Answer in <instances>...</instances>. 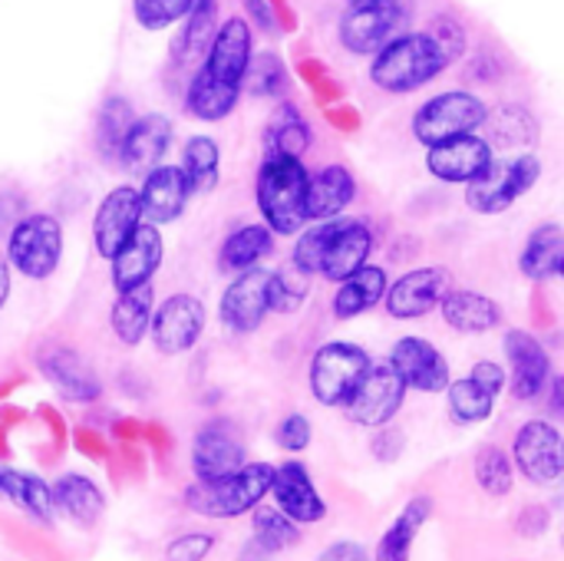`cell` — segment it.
<instances>
[{
  "mask_svg": "<svg viewBox=\"0 0 564 561\" xmlns=\"http://www.w3.org/2000/svg\"><path fill=\"white\" fill-rule=\"evenodd\" d=\"M307 169L294 155L264 152V162L258 169L254 182V202L261 212V225L271 228V235H297L307 222L304 198H307Z\"/></svg>",
  "mask_w": 564,
  "mask_h": 561,
  "instance_id": "cell-1",
  "label": "cell"
},
{
  "mask_svg": "<svg viewBox=\"0 0 564 561\" xmlns=\"http://www.w3.org/2000/svg\"><path fill=\"white\" fill-rule=\"evenodd\" d=\"M446 66H449V60H446L443 46L426 30L400 33L373 53L370 79L383 93L403 96V93H416L426 83H433Z\"/></svg>",
  "mask_w": 564,
  "mask_h": 561,
  "instance_id": "cell-2",
  "label": "cell"
},
{
  "mask_svg": "<svg viewBox=\"0 0 564 561\" xmlns=\"http://www.w3.org/2000/svg\"><path fill=\"white\" fill-rule=\"evenodd\" d=\"M271 479H274L271 463H245L221 479L188 486L185 506L205 519H238L254 506H261V499L271 493Z\"/></svg>",
  "mask_w": 564,
  "mask_h": 561,
  "instance_id": "cell-3",
  "label": "cell"
},
{
  "mask_svg": "<svg viewBox=\"0 0 564 561\" xmlns=\"http://www.w3.org/2000/svg\"><path fill=\"white\" fill-rule=\"evenodd\" d=\"M3 258L17 274H23L30 281L53 278L63 261V225L46 212L23 215L7 235Z\"/></svg>",
  "mask_w": 564,
  "mask_h": 561,
  "instance_id": "cell-4",
  "label": "cell"
},
{
  "mask_svg": "<svg viewBox=\"0 0 564 561\" xmlns=\"http://www.w3.org/2000/svg\"><path fill=\"white\" fill-rule=\"evenodd\" d=\"M539 179H542V162L532 152H519L516 159L512 155L492 159L479 179L466 182V205L479 215H502L525 192H532Z\"/></svg>",
  "mask_w": 564,
  "mask_h": 561,
  "instance_id": "cell-5",
  "label": "cell"
},
{
  "mask_svg": "<svg viewBox=\"0 0 564 561\" xmlns=\"http://www.w3.org/2000/svg\"><path fill=\"white\" fill-rule=\"evenodd\" d=\"M370 354L350 341H330L311 357V393L321 407H344L370 367Z\"/></svg>",
  "mask_w": 564,
  "mask_h": 561,
  "instance_id": "cell-6",
  "label": "cell"
},
{
  "mask_svg": "<svg viewBox=\"0 0 564 561\" xmlns=\"http://www.w3.org/2000/svg\"><path fill=\"white\" fill-rule=\"evenodd\" d=\"M486 112H489V106L476 93L449 89V93H440V96L426 99L413 112V136H416V142H423L430 149V145L443 142V139L482 129Z\"/></svg>",
  "mask_w": 564,
  "mask_h": 561,
  "instance_id": "cell-7",
  "label": "cell"
},
{
  "mask_svg": "<svg viewBox=\"0 0 564 561\" xmlns=\"http://www.w3.org/2000/svg\"><path fill=\"white\" fill-rule=\"evenodd\" d=\"M406 17V0H370V3H347L337 36L347 53L373 56L387 40H393L397 26Z\"/></svg>",
  "mask_w": 564,
  "mask_h": 561,
  "instance_id": "cell-8",
  "label": "cell"
},
{
  "mask_svg": "<svg viewBox=\"0 0 564 561\" xmlns=\"http://www.w3.org/2000/svg\"><path fill=\"white\" fill-rule=\"evenodd\" d=\"M403 400H406V384L383 360V364H370L367 367L364 380L357 384V390L350 393V400L344 403V410H347V417L357 427L380 430V427H387L400 413Z\"/></svg>",
  "mask_w": 564,
  "mask_h": 561,
  "instance_id": "cell-9",
  "label": "cell"
},
{
  "mask_svg": "<svg viewBox=\"0 0 564 561\" xmlns=\"http://www.w3.org/2000/svg\"><path fill=\"white\" fill-rule=\"evenodd\" d=\"M205 321H208V311H205V304L195 294H172V298H165L152 311V321H149V334H152L155 350L165 354V357L188 354L202 341Z\"/></svg>",
  "mask_w": 564,
  "mask_h": 561,
  "instance_id": "cell-10",
  "label": "cell"
},
{
  "mask_svg": "<svg viewBox=\"0 0 564 561\" xmlns=\"http://www.w3.org/2000/svg\"><path fill=\"white\" fill-rule=\"evenodd\" d=\"M271 314V271L248 268L235 274L218 301V317L235 334H254Z\"/></svg>",
  "mask_w": 564,
  "mask_h": 561,
  "instance_id": "cell-11",
  "label": "cell"
},
{
  "mask_svg": "<svg viewBox=\"0 0 564 561\" xmlns=\"http://www.w3.org/2000/svg\"><path fill=\"white\" fill-rule=\"evenodd\" d=\"M516 470L535 486H555L564 473L562 433L549 420H529L512 446Z\"/></svg>",
  "mask_w": 564,
  "mask_h": 561,
  "instance_id": "cell-12",
  "label": "cell"
},
{
  "mask_svg": "<svg viewBox=\"0 0 564 561\" xmlns=\"http://www.w3.org/2000/svg\"><path fill=\"white\" fill-rule=\"evenodd\" d=\"M251 56H254V33H251V23H248L245 17H231V20H225V23L215 30V36H212V43H208V50H205L198 69H205L212 79H218V83H225V86L245 89L241 83H245V73H248Z\"/></svg>",
  "mask_w": 564,
  "mask_h": 561,
  "instance_id": "cell-13",
  "label": "cell"
},
{
  "mask_svg": "<svg viewBox=\"0 0 564 561\" xmlns=\"http://www.w3.org/2000/svg\"><path fill=\"white\" fill-rule=\"evenodd\" d=\"M492 159H496V152L479 132H463V136H453V139H443V142L430 145L426 169H430V175L436 182L466 185V182L479 179L489 169Z\"/></svg>",
  "mask_w": 564,
  "mask_h": 561,
  "instance_id": "cell-14",
  "label": "cell"
},
{
  "mask_svg": "<svg viewBox=\"0 0 564 561\" xmlns=\"http://www.w3.org/2000/svg\"><path fill=\"white\" fill-rule=\"evenodd\" d=\"M387 364L400 374V380L406 384V390H420V393H443L449 377V360L443 357V350L436 344H430L426 337H400L387 357Z\"/></svg>",
  "mask_w": 564,
  "mask_h": 561,
  "instance_id": "cell-15",
  "label": "cell"
},
{
  "mask_svg": "<svg viewBox=\"0 0 564 561\" xmlns=\"http://www.w3.org/2000/svg\"><path fill=\"white\" fill-rule=\"evenodd\" d=\"M449 288H453V281H449L446 268H436V265L416 268V271H406L403 278H397L393 284H387L383 304L393 321H416V317H426L433 308H440V301Z\"/></svg>",
  "mask_w": 564,
  "mask_h": 561,
  "instance_id": "cell-16",
  "label": "cell"
},
{
  "mask_svg": "<svg viewBox=\"0 0 564 561\" xmlns=\"http://www.w3.org/2000/svg\"><path fill=\"white\" fill-rule=\"evenodd\" d=\"M162 255H165V241H162L159 225L139 222L135 231L126 238V245L109 258L112 261V268H109L112 288L129 291V288L149 284L155 278L159 265H162Z\"/></svg>",
  "mask_w": 564,
  "mask_h": 561,
  "instance_id": "cell-17",
  "label": "cell"
},
{
  "mask_svg": "<svg viewBox=\"0 0 564 561\" xmlns=\"http://www.w3.org/2000/svg\"><path fill=\"white\" fill-rule=\"evenodd\" d=\"M506 347V360L512 367V397L516 400H539L552 380V357L545 350V344L522 327H512L502 341Z\"/></svg>",
  "mask_w": 564,
  "mask_h": 561,
  "instance_id": "cell-18",
  "label": "cell"
},
{
  "mask_svg": "<svg viewBox=\"0 0 564 561\" xmlns=\"http://www.w3.org/2000/svg\"><path fill=\"white\" fill-rule=\"evenodd\" d=\"M40 374L46 384L66 400V403H96L102 397V380L96 370L69 347H43L40 357Z\"/></svg>",
  "mask_w": 564,
  "mask_h": 561,
  "instance_id": "cell-19",
  "label": "cell"
},
{
  "mask_svg": "<svg viewBox=\"0 0 564 561\" xmlns=\"http://www.w3.org/2000/svg\"><path fill=\"white\" fill-rule=\"evenodd\" d=\"M142 222V205H139V188L132 185H119L112 188L99 208H96V218H93V245L99 251V258H112L126 238L135 231V225Z\"/></svg>",
  "mask_w": 564,
  "mask_h": 561,
  "instance_id": "cell-20",
  "label": "cell"
},
{
  "mask_svg": "<svg viewBox=\"0 0 564 561\" xmlns=\"http://www.w3.org/2000/svg\"><path fill=\"white\" fill-rule=\"evenodd\" d=\"M248 460H245L241 436L228 420H215V423L198 430V436L192 443V470H195L198 483L221 479V476L235 473Z\"/></svg>",
  "mask_w": 564,
  "mask_h": 561,
  "instance_id": "cell-21",
  "label": "cell"
},
{
  "mask_svg": "<svg viewBox=\"0 0 564 561\" xmlns=\"http://www.w3.org/2000/svg\"><path fill=\"white\" fill-rule=\"evenodd\" d=\"M192 192L185 185V175L178 165H155L145 172L142 188H139V205H142V222L152 225H169L178 222Z\"/></svg>",
  "mask_w": 564,
  "mask_h": 561,
  "instance_id": "cell-22",
  "label": "cell"
},
{
  "mask_svg": "<svg viewBox=\"0 0 564 561\" xmlns=\"http://www.w3.org/2000/svg\"><path fill=\"white\" fill-rule=\"evenodd\" d=\"M169 142H172V119L169 116H162V112L135 116L129 132H126V139H122L119 162L129 172L145 175L149 169L162 165V159L169 152Z\"/></svg>",
  "mask_w": 564,
  "mask_h": 561,
  "instance_id": "cell-23",
  "label": "cell"
},
{
  "mask_svg": "<svg viewBox=\"0 0 564 561\" xmlns=\"http://www.w3.org/2000/svg\"><path fill=\"white\" fill-rule=\"evenodd\" d=\"M271 493H274L278 509L297 526H314L327 516V503L317 496V489L301 463L278 466L274 479H271Z\"/></svg>",
  "mask_w": 564,
  "mask_h": 561,
  "instance_id": "cell-24",
  "label": "cell"
},
{
  "mask_svg": "<svg viewBox=\"0 0 564 561\" xmlns=\"http://www.w3.org/2000/svg\"><path fill=\"white\" fill-rule=\"evenodd\" d=\"M373 251V231L360 218H337V231L330 235V245L321 261V278L327 281H344L357 268L367 265Z\"/></svg>",
  "mask_w": 564,
  "mask_h": 561,
  "instance_id": "cell-25",
  "label": "cell"
},
{
  "mask_svg": "<svg viewBox=\"0 0 564 561\" xmlns=\"http://www.w3.org/2000/svg\"><path fill=\"white\" fill-rule=\"evenodd\" d=\"M440 314L446 321V327L459 331V334H489L496 327H502L506 311L496 298L469 291V288H449L440 301Z\"/></svg>",
  "mask_w": 564,
  "mask_h": 561,
  "instance_id": "cell-26",
  "label": "cell"
},
{
  "mask_svg": "<svg viewBox=\"0 0 564 561\" xmlns=\"http://www.w3.org/2000/svg\"><path fill=\"white\" fill-rule=\"evenodd\" d=\"M354 198H357V179L347 165H324L321 172L307 175V198H304L307 222L340 218Z\"/></svg>",
  "mask_w": 564,
  "mask_h": 561,
  "instance_id": "cell-27",
  "label": "cell"
},
{
  "mask_svg": "<svg viewBox=\"0 0 564 561\" xmlns=\"http://www.w3.org/2000/svg\"><path fill=\"white\" fill-rule=\"evenodd\" d=\"M519 271L532 281V284H549L555 278H562L564 271V231L558 222H545L539 225L522 255H519Z\"/></svg>",
  "mask_w": 564,
  "mask_h": 561,
  "instance_id": "cell-28",
  "label": "cell"
},
{
  "mask_svg": "<svg viewBox=\"0 0 564 561\" xmlns=\"http://www.w3.org/2000/svg\"><path fill=\"white\" fill-rule=\"evenodd\" d=\"M337 294H334V317L337 321H354L360 314H367L370 308H377L387 294V271L380 265H364L354 274H347L344 281H337Z\"/></svg>",
  "mask_w": 564,
  "mask_h": 561,
  "instance_id": "cell-29",
  "label": "cell"
},
{
  "mask_svg": "<svg viewBox=\"0 0 564 561\" xmlns=\"http://www.w3.org/2000/svg\"><path fill=\"white\" fill-rule=\"evenodd\" d=\"M50 496H53V509L63 513L66 519H73V522L83 526V529L96 526V522L102 519V513H106V496H102V489H99L93 479L79 476V473L59 476V479L50 486Z\"/></svg>",
  "mask_w": 564,
  "mask_h": 561,
  "instance_id": "cell-30",
  "label": "cell"
},
{
  "mask_svg": "<svg viewBox=\"0 0 564 561\" xmlns=\"http://www.w3.org/2000/svg\"><path fill=\"white\" fill-rule=\"evenodd\" d=\"M116 304L109 311V327L116 334L119 344L126 347H135L145 341L149 334V321H152V311H155V291H152V281L149 284H139V288H129V291H116Z\"/></svg>",
  "mask_w": 564,
  "mask_h": 561,
  "instance_id": "cell-31",
  "label": "cell"
},
{
  "mask_svg": "<svg viewBox=\"0 0 564 561\" xmlns=\"http://www.w3.org/2000/svg\"><path fill=\"white\" fill-rule=\"evenodd\" d=\"M486 142L492 145V152H512V149H519V152H529L535 142H539V122H535V116L529 112V109H522V106H512V103H506V106H499V109H489L486 112Z\"/></svg>",
  "mask_w": 564,
  "mask_h": 561,
  "instance_id": "cell-32",
  "label": "cell"
},
{
  "mask_svg": "<svg viewBox=\"0 0 564 561\" xmlns=\"http://www.w3.org/2000/svg\"><path fill=\"white\" fill-rule=\"evenodd\" d=\"M314 145V129L311 122L304 119V112L281 99L271 116H268V126H264V152H281V155H294L301 159L307 149Z\"/></svg>",
  "mask_w": 564,
  "mask_h": 561,
  "instance_id": "cell-33",
  "label": "cell"
},
{
  "mask_svg": "<svg viewBox=\"0 0 564 561\" xmlns=\"http://www.w3.org/2000/svg\"><path fill=\"white\" fill-rule=\"evenodd\" d=\"M271 251H274V235L268 225H241L221 241L218 268L225 274H241L248 268H258Z\"/></svg>",
  "mask_w": 564,
  "mask_h": 561,
  "instance_id": "cell-34",
  "label": "cell"
},
{
  "mask_svg": "<svg viewBox=\"0 0 564 561\" xmlns=\"http://www.w3.org/2000/svg\"><path fill=\"white\" fill-rule=\"evenodd\" d=\"M433 516V499L430 496H416L403 506V513L393 519V526L383 532L380 546H377V561H410L413 542L420 536V529L430 522Z\"/></svg>",
  "mask_w": 564,
  "mask_h": 561,
  "instance_id": "cell-35",
  "label": "cell"
},
{
  "mask_svg": "<svg viewBox=\"0 0 564 561\" xmlns=\"http://www.w3.org/2000/svg\"><path fill=\"white\" fill-rule=\"evenodd\" d=\"M0 496H7L17 509H23L40 526H53V516H56L53 496L40 476L20 473V470H0Z\"/></svg>",
  "mask_w": 564,
  "mask_h": 561,
  "instance_id": "cell-36",
  "label": "cell"
},
{
  "mask_svg": "<svg viewBox=\"0 0 564 561\" xmlns=\"http://www.w3.org/2000/svg\"><path fill=\"white\" fill-rule=\"evenodd\" d=\"M241 99V89L238 86H225L218 79H212L205 69H198L188 83V93H185V109L202 119V122H218L225 116L235 112Z\"/></svg>",
  "mask_w": 564,
  "mask_h": 561,
  "instance_id": "cell-37",
  "label": "cell"
},
{
  "mask_svg": "<svg viewBox=\"0 0 564 561\" xmlns=\"http://www.w3.org/2000/svg\"><path fill=\"white\" fill-rule=\"evenodd\" d=\"M185 185L192 195H205L218 185L221 175V149L212 136H192L182 149V162H178Z\"/></svg>",
  "mask_w": 564,
  "mask_h": 561,
  "instance_id": "cell-38",
  "label": "cell"
},
{
  "mask_svg": "<svg viewBox=\"0 0 564 561\" xmlns=\"http://www.w3.org/2000/svg\"><path fill=\"white\" fill-rule=\"evenodd\" d=\"M182 20H185V26L175 40V56H178V63H195L205 56V50L218 30V0H195Z\"/></svg>",
  "mask_w": 564,
  "mask_h": 561,
  "instance_id": "cell-39",
  "label": "cell"
},
{
  "mask_svg": "<svg viewBox=\"0 0 564 561\" xmlns=\"http://www.w3.org/2000/svg\"><path fill=\"white\" fill-rule=\"evenodd\" d=\"M446 403H449V417L459 427H473L492 417L496 397L489 390H482L473 377L463 380H449L446 384Z\"/></svg>",
  "mask_w": 564,
  "mask_h": 561,
  "instance_id": "cell-40",
  "label": "cell"
},
{
  "mask_svg": "<svg viewBox=\"0 0 564 561\" xmlns=\"http://www.w3.org/2000/svg\"><path fill=\"white\" fill-rule=\"evenodd\" d=\"M135 112L129 106V99L122 96H109L99 109V119H96V145L102 152V159H119V149H122V139L132 126Z\"/></svg>",
  "mask_w": 564,
  "mask_h": 561,
  "instance_id": "cell-41",
  "label": "cell"
},
{
  "mask_svg": "<svg viewBox=\"0 0 564 561\" xmlns=\"http://www.w3.org/2000/svg\"><path fill=\"white\" fill-rule=\"evenodd\" d=\"M334 231H337V218L304 225V228L297 231V241H294V251H291V268H297V271L307 274V278H317V274H321L324 251H327Z\"/></svg>",
  "mask_w": 564,
  "mask_h": 561,
  "instance_id": "cell-42",
  "label": "cell"
},
{
  "mask_svg": "<svg viewBox=\"0 0 564 561\" xmlns=\"http://www.w3.org/2000/svg\"><path fill=\"white\" fill-rule=\"evenodd\" d=\"M251 526H254V546H261L268 555H278V552H284V549H291V546L301 542V526L291 522L281 509H261V506H254Z\"/></svg>",
  "mask_w": 564,
  "mask_h": 561,
  "instance_id": "cell-43",
  "label": "cell"
},
{
  "mask_svg": "<svg viewBox=\"0 0 564 561\" xmlns=\"http://www.w3.org/2000/svg\"><path fill=\"white\" fill-rule=\"evenodd\" d=\"M473 470H476V483L482 486V493H489V496H496V499H502V496L512 493L516 473H512V460H509L506 450H499V446H482Z\"/></svg>",
  "mask_w": 564,
  "mask_h": 561,
  "instance_id": "cell-44",
  "label": "cell"
},
{
  "mask_svg": "<svg viewBox=\"0 0 564 561\" xmlns=\"http://www.w3.org/2000/svg\"><path fill=\"white\" fill-rule=\"evenodd\" d=\"M241 86H248L251 96H268V99L284 96V93H288V69H284V63H281L274 53L251 56Z\"/></svg>",
  "mask_w": 564,
  "mask_h": 561,
  "instance_id": "cell-45",
  "label": "cell"
},
{
  "mask_svg": "<svg viewBox=\"0 0 564 561\" xmlns=\"http://www.w3.org/2000/svg\"><path fill=\"white\" fill-rule=\"evenodd\" d=\"M311 294V278L297 268L271 271V314H294Z\"/></svg>",
  "mask_w": 564,
  "mask_h": 561,
  "instance_id": "cell-46",
  "label": "cell"
},
{
  "mask_svg": "<svg viewBox=\"0 0 564 561\" xmlns=\"http://www.w3.org/2000/svg\"><path fill=\"white\" fill-rule=\"evenodd\" d=\"M195 0H132V13L135 23L145 30H165L172 23H178Z\"/></svg>",
  "mask_w": 564,
  "mask_h": 561,
  "instance_id": "cell-47",
  "label": "cell"
},
{
  "mask_svg": "<svg viewBox=\"0 0 564 561\" xmlns=\"http://www.w3.org/2000/svg\"><path fill=\"white\" fill-rule=\"evenodd\" d=\"M426 33L443 46V53H446V60H449V63H456V60L466 53V30H463V23H459L456 17L440 13V17L430 23V30H426Z\"/></svg>",
  "mask_w": 564,
  "mask_h": 561,
  "instance_id": "cell-48",
  "label": "cell"
},
{
  "mask_svg": "<svg viewBox=\"0 0 564 561\" xmlns=\"http://www.w3.org/2000/svg\"><path fill=\"white\" fill-rule=\"evenodd\" d=\"M278 446L284 453H304L314 440V430H311V420L304 413H291L278 423V433H274Z\"/></svg>",
  "mask_w": 564,
  "mask_h": 561,
  "instance_id": "cell-49",
  "label": "cell"
},
{
  "mask_svg": "<svg viewBox=\"0 0 564 561\" xmlns=\"http://www.w3.org/2000/svg\"><path fill=\"white\" fill-rule=\"evenodd\" d=\"M212 549H215V539L208 532H188V536H178L175 542H169L165 561H205Z\"/></svg>",
  "mask_w": 564,
  "mask_h": 561,
  "instance_id": "cell-50",
  "label": "cell"
},
{
  "mask_svg": "<svg viewBox=\"0 0 564 561\" xmlns=\"http://www.w3.org/2000/svg\"><path fill=\"white\" fill-rule=\"evenodd\" d=\"M482 390H489L492 397H499L502 390H506V384H509V377H506V370L499 367V364H492V360H479L476 367H473V374H469Z\"/></svg>",
  "mask_w": 564,
  "mask_h": 561,
  "instance_id": "cell-51",
  "label": "cell"
},
{
  "mask_svg": "<svg viewBox=\"0 0 564 561\" xmlns=\"http://www.w3.org/2000/svg\"><path fill=\"white\" fill-rule=\"evenodd\" d=\"M549 509L545 506H529L522 516H519V532L525 536V539H539V536H545L549 532Z\"/></svg>",
  "mask_w": 564,
  "mask_h": 561,
  "instance_id": "cell-52",
  "label": "cell"
},
{
  "mask_svg": "<svg viewBox=\"0 0 564 561\" xmlns=\"http://www.w3.org/2000/svg\"><path fill=\"white\" fill-rule=\"evenodd\" d=\"M317 561H367V549L360 542H334L317 555Z\"/></svg>",
  "mask_w": 564,
  "mask_h": 561,
  "instance_id": "cell-53",
  "label": "cell"
},
{
  "mask_svg": "<svg viewBox=\"0 0 564 561\" xmlns=\"http://www.w3.org/2000/svg\"><path fill=\"white\" fill-rule=\"evenodd\" d=\"M23 218V208H20V198L17 195H0V238L10 235V228Z\"/></svg>",
  "mask_w": 564,
  "mask_h": 561,
  "instance_id": "cell-54",
  "label": "cell"
},
{
  "mask_svg": "<svg viewBox=\"0 0 564 561\" xmlns=\"http://www.w3.org/2000/svg\"><path fill=\"white\" fill-rule=\"evenodd\" d=\"M380 430H383V427H380ZM393 443H400V433H393V430H383V433L373 440V453H377L380 460H397L400 446H393Z\"/></svg>",
  "mask_w": 564,
  "mask_h": 561,
  "instance_id": "cell-55",
  "label": "cell"
},
{
  "mask_svg": "<svg viewBox=\"0 0 564 561\" xmlns=\"http://www.w3.org/2000/svg\"><path fill=\"white\" fill-rule=\"evenodd\" d=\"M245 7L251 10V17L258 20V26H264V30H271V26H274V20H271V13H268V3H264V0H245Z\"/></svg>",
  "mask_w": 564,
  "mask_h": 561,
  "instance_id": "cell-56",
  "label": "cell"
},
{
  "mask_svg": "<svg viewBox=\"0 0 564 561\" xmlns=\"http://www.w3.org/2000/svg\"><path fill=\"white\" fill-rule=\"evenodd\" d=\"M7 298H10V265H7V258L0 255V311H3V304H7Z\"/></svg>",
  "mask_w": 564,
  "mask_h": 561,
  "instance_id": "cell-57",
  "label": "cell"
},
{
  "mask_svg": "<svg viewBox=\"0 0 564 561\" xmlns=\"http://www.w3.org/2000/svg\"><path fill=\"white\" fill-rule=\"evenodd\" d=\"M347 3H370V0H347Z\"/></svg>",
  "mask_w": 564,
  "mask_h": 561,
  "instance_id": "cell-58",
  "label": "cell"
}]
</instances>
